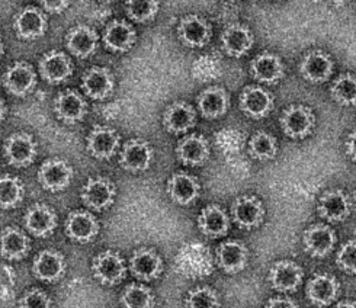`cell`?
Returning <instances> with one entry per match:
<instances>
[{
    "label": "cell",
    "instance_id": "cell-1",
    "mask_svg": "<svg viewBox=\"0 0 356 308\" xmlns=\"http://www.w3.org/2000/svg\"><path fill=\"white\" fill-rule=\"evenodd\" d=\"M73 179V168L66 160L53 157L45 160L38 170V182L40 185L50 191L60 192L69 188Z\"/></svg>",
    "mask_w": 356,
    "mask_h": 308
},
{
    "label": "cell",
    "instance_id": "cell-2",
    "mask_svg": "<svg viewBox=\"0 0 356 308\" xmlns=\"http://www.w3.org/2000/svg\"><path fill=\"white\" fill-rule=\"evenodd\" d=\"M3 150L10 166L26 168L37 157V143L28 133H13L6 138Z\"/></svg>",
    "mask_w": 356,
    "mask_h": 308
},
{
    "label": "cell",
    "instance_id": "cell-3",
    "mask_svg": "<svg viewBox=\"0 0 356 308\" xmlns=\"http://www.w3.org/2000/svg\"><path fill=\"white\" fill-rule=\"evenodd\" d=\"M93 277L98 279L102 285H115L125 278V264L124 259L112 250H106L99 253L92 262Z\"/></svg>",
    "mask_w": 356,
    "mask_h": 308
},
{
    "label": "cell",
    "instance_id": "cell-4",
    "mask_svg": "<svg viewBox=\"0 0 356 308\" xmlns=\"http://www.w3.org/2000/svg\"><path fill=\"white\" fill-rule=\"evenodd\" d=\"M316 118L312 108L291 105L282 111L281 125L284 133L291 138H304L312 133Z\"/></svg>",
    "mask_w": 356,
    "mask_h": 308
},
{
    "label": "cell",
    "instance_id": "cell-5",
    "mask_svg": "<svg viewBox=\"0 0 356 308\" xmlns=\"http://www.w3.org/2000/svg\"><path fill=\"white\" fill-rule=\"evenodd\" d=\"M3 83L8 92L16 98H25L37 86V73L31 64L16 61L6 70Z\"/></svg>",
    "mask_w": 356,
    "mask_h": 308
},
{
    "label": "cell",
    "instance_id": "cell-6",
    "mask_svg": "<svg viewBox=\"0 0 356 308\" xmlns=\"http://www.w3.org/2000/svg\"><path fill=\"white\" fill-rule=\"evenodd\" d=\"M54 112L61 122L73 125L83 121L88 113V104L79 92L69 89L56 96Z\"/></svg>",
    "mask_w": 356,
    "mask_h": 308
},
{
    "label": "cell",
    "instance_id": "cell-7",
    "mask_svg": "<svg viewBox=\"0 0 356 308\" xmlns=\"http://www.w3.org/2000/svg\"><path fill=\"white\" fill-rule=\"evenodd\" d=\"M47 16L34 6H26L15 16L13 29L21 40H37L47 32Z\"/></svg>",
    "mask_w": 356,
    "mask_h": 308
},
{
    "label": "cell",
    "instance_id": "cell-8",
    "mask_svg": "<svg viewBox=\"0 0 356 308\" xmlns=\"http://www.w3.org/2000/svg\"><path fill=\"white\" fill-rule=\"evenodd\" d=\"M38 69L45 82L57 85L73 74V63L66 53L53 50L45 53L40 58Z\"/></svg>",
    "mask_w": 356,
    "mask_h": 308
},
{
    "label": "cell",
    "instance_id": "cell-9",
    "mask_svg": "<svg viewBox=\"0 0 356 308\" xmlns=\"http://www.w3.org/2000/svg\"><path fill=\"white\" fill-rule=\"evenodd\" d=\"M153 160L152 145L140 138H133L124 144L120 163L121 166L133 173L147 170Z\"/></svg>",
    "mask_w": 356,
    "mask_h": 308
},
{
    "label": "cell",
    "instance_id": "cell-10",
    "mask_svg": "<svg viewBox=\"0 0 356 308\" xmlns=\"http://www.w3.org/2000/svg\"><path fill=\"white\" fill-rule=\"evenodd\" d=\"M80 197L86 206L95 211H102L114 202L115 186L106 177H92L85 184Z\"/></svg>",
    "mask_w": 356,
    "mask_h": 308
},
{
    "label": "cell",
    "instance_id": "cell-11",
    "mask_svg": "<svg viewBox=\"0 0 356 308\" xmlns=\"http://www.w3.org/2000/svg\"><path fill=\"white\" fill-rule=\"evenodd\" d=\"M88 152L99 160H108L120 147V134L114 128L98 125L95 127L86 140Z\"/></svg>",
    "mask_w": 356,
    "mask_h": 308
},
{
    "label": "cell",
    "instance_id": "cell-12",
    "mask_svg": "<svg viewBox=\"0 0 356 308\" xmlns=\"http://www.w3.org/2000/svg\"><path fill=\"white\" fill-rule=\"evenodd\" d=\"M240 109L248 117L259 120L266 117L273 108L272 95L261 86H246L240 93Z\"/></svg>",
    "mask_w": 356,
    "mask_h": 308
},
{
    "label": "cell",
    "instance_id": "cell-13",
    "mask_svg": "<svg viewBox=\"0 0 356 308\" xmlns=\"http://www.w3.org/2000/svg\"><path fill=\"white\" fill-rule=\"evenodd\" d=\"M177 35L184 45L201 48L211 37V26L198 15H186L177 25Z\"/></svg>",
    "mask_w": 356,
    "mask_h": 308
},
{
    "label": "cell",
    "instance_id": "cell-14",
    "mask_svg": "<svg viewBox=\"0 0 356 308\" xmlns=\"http://www.w3.org/2000/svg\"><path fill=\"white\" fill-rule=\"evenodd\" d=\"M304 277V270L293 261H280L269 270V282L273 289L280 293H291L296 291Z\"/></svg>",
    "mask_w": 356,
    "mask_h": 308
},
{
    "label": "cell",
    "instance_id": "cell-15",
    "mask_svg": "<svg viewBox=\"0 0 356 308\" xmlns=\"http://www.w3.org/2000/svg\"><path fill=\"white\" fill-rule=\"evenodd\" d=\"M115 86V79L106 67H92L82 77V89L95 101H104L112 93Z\"/></svg>",
    "mask_w": 356,
    "mask_h": 308
},
{
    "label": "cell",
    "instance_id": "cell-16",
    "mask_svg": "<svg viewBox=\"0 0 356 308\" xmlns=\"http://www.w3.org/2000/svg\"><path fill=\"white\" fill-rule=\"evenodd\" d=\"M64 272H66V259L60 252L51 249L40 252L32 265V273L35 275V278L45 282L58 281Z\"/></svg>",
    "mask_w": 356,
    "mask_h": 308
},
{
    "label": "cell",
    "instance_id": "cell-17",
    "mask_svg": "<svg viewBox=\"0 0 356 308\" xmlns=\"http://www.w3.org/2000/svg\"><path fill=\"white\" fill-rule=\"evenodd\" d=\"M99 37L89 25H76L66 35V47L70 54L77 58L90 57L98 48Z\"/></svg>",
    "mask_w": 356,
    "mask_h": 308
},
{
    "label": "cell",
    "instance_id": "cell-18",
    "mask_svg": "<svg viewBox=\"0 0 356 308\" xmlns=\"http://www.w3.org/2000/svg\"><path fill=\"white\" fill-rule=\"evenodd\" d=\"M333 73V61L323 51L307 53L300 63V74L312 83H321L329 80Z\"/></svg>",
    "mask_w": 356,
    "mask_h": 308
},
{
    "label": "cell",
    "instance_id": "cell-19",
    "mask_svg": "<svg viewBox=\"0 0 356 308\" xmlns=\"http://www.w3.org/2000/svg\"><path fill=\"white\" fill-rule=\"evenodd\" d=\"M252 31L241 24L229 25L221 34V45L224 53L230 57L245 56L253 45Z\"/></svg>",
    "mask_w": 356,
    "mask_h": 308
},
{
    "label": "cell",
    "instance_id": "cell-20",
    "mask_svg": "<svg viewBox=\"0 0 356 308\" xmlns=\"http://www.w3.org/2000/svg\"><path fill=\"white\" fill-rule=\"evenodd\" d=\"M304 248L314 257L329 254L336 243V234L326 224H314L304 232Z\"/></svg>",
    "mask_w": 356,
    "mask_h": 308
},
{
    "label": "cell",
    "instance_id": "cell-21",
    "mask_svg": "<svg viewBox=\"0 0 356 308\" xmlns=\"http://www.w3.org/2000/svg\"><path fill=\"white\" fill-rule=\"evenodd\" d=\"M57 227V216L45 204H35L25 214V229L35 237L50 236Z\"/></svg>",
    "mask_w": 356,
    "mask_h": 308
},
{
    "label": "cell",
    "instance_id": "cell-22",
    "mask_svg": "<svg viewBox=\"0 0 356 308\" xmlns=\"http://www.w3.org/2000/svg\"><path fill=\"white\" fill-rule=\"evenodd\" d=\"M318 214L332 222H339L348 218L350 214V201L346 193L341 189L326 191L320 197Z\"/></svg>",
    "mask_w": 356,
    "mask_h": 308
},
{
    "label": "cell",
    "instance_id": "cell-23",
    "mask_svg": "<svg viewBox=\"0 0 356 308\" xmlns=\"http://www.w3.org/2000/svg\"><path fill=\"white\" fill-rule=\"evenodd\" d=\"M232 216L237 225L243 229H254V227L261 225L265 217V209L262 202L254 197H240L234 201L232 206Z\"/></svg>",
    "mask_w": 356,
    "mask_h": 308
},
{
    "label": "cell",
    "instance_id": "cell-24",
    "mask_svg": "<svg viewBox=\"0 0 356 308\" xmlns=\"http://www.w3.org/2000/svg\"><path fill=\"white\" fill-rule=\"evenodd\" d=\"M64 227L66 234L77 243H89L99 233V222L88 211H73Z\"/></svg>",
    "mask_w": 356,
    "mask_h": 308
},
{
    "label": "cell",
    "instance_id": "cell-25",
    "mask_svg": "<svg viewBox=\"0 0 356 308\" xmlns=\"http://www.w3.org/2000/svg\"><path fill=\"white\" fill-rule=\"evenodd\" d=\"M129 269L140 281H153L160 277L163 270L160 256L150 249H138L129 259Z\"/></svg>",
    "mask_w": 356,
    "mask_h": 308
},
{
    "label": "cell",
    "instance_id": "cell-26",
    "mask_svg": "<svg viewBox=\"0 0 356 308\" xmlns=\"http://www.w3.org/2000/svg\"><path fill=\"white\" fill-rule=\"evenodd\" d=\"M197 113L189 104L184 101L173 102L163 113V125L169 133L184 134L195 125Z\"/></svg>",
    "mask_w": 356,
    "mask_h": 308
},
{
    "label": "cell",
    "instance_id": "cell-27",
    "mask_svg": "<svg viewBox=\"0 0 356 308\" xmlns=\"http://www.w3.org/2000/svg\"><path fill=\"white\" fill-rule=\"evenodd\" d=\"M176 156L188 166L204 165L209 157V144L200 134L186 136L177 143Z\"/></svg>",
    "mask_w": 356,
    "mask_h": 308
},
{
    "label": "cell",
    "instance_id": "cell-28",
    "mask_svg": "<svg viewBox=\"0 0 356 308\" xmlns=\"http://www.w3.org/2000/svg\"><path fill=\"white\" fill-rule=\"evenodd\" d=\"M249 253L245 245H241L238 241H224L220 245L217 250V262L218 266L230 275H236L240 270H243L248 265Z\"/></svg>",
    "mask_w": 356,
    "mask_h": 308
},
{
    "label": "cell",
    "instance_id": "cell-29",
    "mask_svg": "<svg viewBox=\"0 0 356 308\" xmlns=\"http://www.w3.org/2000/svg\"><path fill=\"white\" fill-rule=\"evenodd\" d=\"M305 294L314 305H330L339 294V282L327 273H317L307 284Z\"/></svg>",
    "mask_w": 356,
    "mask_h": 308
},
{
    "label": "cell",
    "instance_id": "cell-30",
    "mask_svg": "<svg viewBox=\"0 0 356 308\" xmlns=\"http://www.w3.org/2000/svg\"><path fill=\"white\" fill-rule=\"evenodd\" d=\"M250 74L261 83L272 85L278 82L284 74L282 60L273 53L259 54L250 63Z\"/></svg>",
    "mask_w": 356,
    "mask_h": 308
},
{
    "label": "cell",
    "instance_id": "cell-31",
    "mask_svg": "<svg viewBox=\"0 0 356 308\" xmlns=\"http://www.w3.org/2000/svg\"><path fill=\"white\" fill-rule=\"evenodd\" d=\"M29 252V238L18 227H5L0 233V254L6 261H21Z\"/></svg>",
    "mask_w": 356,
    "mask_h": 308
},
{
    "label": "cell",
    "instance_id": "cell-32",
    "mask_svg": "<svg viewBox=\"0 0 356 308\" xmlns=\"http://www.w3.org/2000/svg\"><path fill=\"white\" fill-rule=\"evenodd\" d=\"M137 34L134 28L125 21H112L104 32V44L111 51L125 53L136 44Z\"/></svg>",
    "mask_w": 356,
    "mask_h": 308
},
{
    "label": "cell",
    "instance_id": "cell-33",
    "mask_svg": "<svg viewBox=\"0 0 356 308\" xmlns=\"http://www.w3.org/2000/svg\"><path fill=\"white\" fill-rule=\"evenodd\" d=\"M230 98L227 92L220 86H211L202 90L198 96V109L204 118L217 120L227 112Z\"/></svg>",
    "mask_w": 356,
    "mask_h": 308
},
{
    "label": "cell",
    "instance_id": "cell-34",
    "mask_svg": "<svg viewBox=\"0 0 356 308\" xmlns=\"http://www.w3.org/2000/svg\"><path fill=\"white\" fill-rule=\"evenodd\" d=\"M168 193L175 204L189 205L200 195V184L188 173H175L168 181Z\"/></svg>",
    "mask_w": 356,
    "mask_h": 308
},
{
    "label": "cell",
    "instance_id": "cell-35",
    "mask_svg": "<svg viewBox=\"0 0 356 308\" xmlns=\"http://www.w3.org/2000/svg\"><path fill=\"white\" fill-rule=\"evenodd\" d=\"M198 227L202 234L208 237H221L229 232L230 220L218 205L205 206L198 217Z\"/></svg>",
    "mask_w": 356,
    "mask_h": 308
},
{
    "label": "cell",
    "instance_id": "cell-36",
    "mask_svg": "<svg viewBox=\"0 0 356 308\" xmlns=\"http://www.w3.org/2000/svg\"><path fill=\"white\" fill-rule=\"evenodd\" d=\"M25 188L16 176H0V208L13 209L24 201Z\"/></svg>",
    "mask_w": 356,
    "mask_h": 308
},
{
    "label": "cell",
    "instance_id": "cell-37",
    "mask_svg": "<svg viewBox=\"0 0 356 308\" xmlns=\"http://www.w3.org/2000/svg\"><path fill=\"white\" fill-rule=\"evenodd\" d=\"M330 95L336 104L342 106H352L356 101V80L352 73L341 74L332 85Z\"/></svg>",
    "mask_w": 356,
    "mask_h": 308
},
{
    "label": "cell",
    "instance_id": "cell-38",
    "mask_svg": "<svg viewBox=\"0 0 356 308\" xmlns=\"http://www.w3.org/2000/svg\"><path fill=\"white\" fill-rule=\"evenodd\" d=\"M121 304L124 308H153L154 295L152 291L138 284L128 285L121 295Z\"/></svg>",
    "mask_w": 356,
    "mask_h": 308
},
{
    "label": "cell",
    "instance_id": "cell-39",
    "mask_svg": "<svg viewBox=\"0 0 356 308\" xmlns=\"http://www.w3.org/2000/svg\"><path fill=\"white\" fill-rule=\"evenodd\" d=\"M250 154L257 160H270L277 156V140L265 131H257L249 143Z\"/></svg>",
    "mask_w": 356,
    "mask_h": 308
},
{
    "label": "cell",
    "instance_id": "cell-40",
    "mask_svg": "<svg viewBox=\"0 0 356 308\" xmlns=\"http://www.w3.org/2000/svg\"><path fill=\"white\" fill-rule=\"evenodd\" d=\"M125 12L129 19L138 24L149 22L159 12V2L156 0H128L125 2Z\"/></svg>",
    "mask_w": 356,
    "mask_h": 308
},
{
    "label": "cell",
    "instance_id": "cell-41",
    "mask_svg": "<svg viewBox=\"0 0 356 308\" xmlns=\"http://www.w3.org/2000/svg\"><path fill=\"white\" fill-rule=\"evenodd\" d=\"M185 308H220L218 294L209 286H198L188 294Z\"/></svg>",
    "mask_w": 356,
    "mask_h": 308
},
{
    "label": "cell",
    "instance_id": "cell-42",
    "mask_svg": "<svg viewBox=\"0 0 356 308\" xmlns=\"http://www.w3.org/2000/svg\"><path fill=\"white\" fill-rule=\"evenodd\" d=\"M19 308H51V298L42 289L32 288L19 300Z\"/></svg>",
    "mask_w": 356,
    "mask_h": 308
},
{
    "label": "cell",
    "instance_id": "cell-43",
    "mask_svg": "<svg viewBox=\"0 0 356 308\" xmlns=\"http://www.w3.org/2000/svg\"><path fill=\"white\" fill-rule=\"evenodd\" d=\"M355 254H356V245L355 240H349L346 245L342 246L336 256V264L343 272H348L349 275L355 273Z\"/></svg>",
    "mask_w": 356,
    "mask_h": 308
},
{
    "label": "cell",
    "instance_id": "cell-44",
    "mask_svg": "<svg viewBox=\"0 0 356 308\" xmlns=\"http://www.w3.org/2000/svg\"><path fill=\"white\" fill-rule=\"evenodd\" d=\"M41 6L50 13H61L70 6V2H67V0H44V2H41Z\"/></svg>",
    "mask_w": 356,
    "mask_h": 308
},
{
    "label": "cell",
    "instance_id": "cell-45",
    "mask_svg": "<svg viewBox=\"0 0 356 308\" xmlns=\"http://www.w3.org/2000/svg\"><path fill=\"white\" fill-rule=\"evenodd\" d=\"M265 308H298V305L289 298H284V297H275L270 298Z\"/></svg>",
    "mask_w": 356,
    "mask_h": 308
},
{
    "label": "cell",
    "instance_id": "cell-46",
    "mask_svg": "<svg viewBox=\"0 0 356 308\" xmlns=\"http://www.w3.org/2000/svg\"><path fill=\"white\" fill-rule=\"evenodd\" d=\"M345 153L352 161H355V131H352L345 140Z\"/></svg>",
    "mask_w": 356,
    "mask_h": 308
},
{
    "label": "cell",
    "instance_id": "cell-47",
    "mask_svg": "<svg viewBox=\"0 0 356 308\" xmlns=\"http://www.w3.org/2000/svg\"><path fill=\"white\" fill-rule=\"evenodd\" d=\"M6 112H8L6 104H5V101L2 98H0V124H2L3 120L6 118Z\"/></svg>",
    "mask_w": 356,
    "mask_h": 308
},
{
    "label": "cell",
    "instance_id": "cell-48",
    "mask_svg": "<svg viewBox=\"0 0 356 308\" xmlns=\"http://www.w3.org/2000/svg\"><path fill=\"white\" fill-rule=\"evenodd\" d=\"M334 308H355V302L353 301H342V302H339Z\"/></svg>",
    "mask_w": 356,
    "mask_h": 308
},
{
    "label": "cell",
    "instance_id": "cell-49",
    "mask_svg": "<svg viewBox=\"0 0 356 308\" xmlns=\"http://www.w3.org/2000/svg\"><path fill=\"white\" fill-rule=\"evenodd\" d=\"M3 51H5V48H3V42H2V38H0V58H2V56H3Z\"/></svg>",
    "mask_w": 356,
    "mask_h": 308
}]
</instances>
